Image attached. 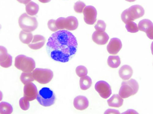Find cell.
Returning <instances> with one entry per match:
<instances>
[{"mask_svg": "<svg viewBox=\"0 0 153 114\" xmlns=\"http://www.w3.org/2000/svg\"><path fill=\"white\" fill-rule=\"evenodd\" d=\"M131 21H133L143 16L145 11L142 6L139 5H134L127 9Z\"/></svg>", "mask_w": 153, "mask_h": 114, "instance_id": "8fae6325", "label": "cell"}, {"mask_svg": "<svg viewBox=\"0 0 153 114\" xmlns=\"http://www.w3.org/2000/svg\"><path fill=\"white\" fill-rule=\"evenodd\" d=\"M137 111L133 109H129L123 113L122 114H138Z\"/></svg>", "mask_w": 153, "mask_h": 114, "instance_id": "e575fe53", "label": "cell"}, {"mask_svg": "<svg viewBox=\"0 0 153 114\" xmlns=\"http://www.w3.org/2000/svg\"><path fill=\"white\" fill-rule=\"evenodd\" d=\"M19 104L21 108L24 110H27L30 107L29 101L26 100L24 96L20 99Z\"/></svg>", "mask_w": 153, "mask_h": 114, "instance_id": "83f0119b", "label": "cell"}, {"mask_svg": "<svg viewBox=\"0 0 153 114\" xmlns=\"http://www.w3.org/2000/svg\"><path fill=\"white\" fill-rule=\"evenodd\" d=\"M125 27L128 32L134 33L139 31L137 24L133 21H130L126 24Z\"/></svg>", "mask_w": 153, "mask_h": 114, "instance_id": "d4e9b609", "label": "cell"}, {"mask_svg": "<svg viewBox=\"0 0 153 114\" xmlns=\"http://www.w3.org/2000/svg\"><path fill=\"white\" fill-rule=\"evenodd\" d=\"M36 99L40 104L47 107L54 103L56 97L54 92L50 88L43 87L38 93Z\"/></svg>", "mask_w": 153, "mask_h": 114, "instance_id": "3957f363", "label": "cell"}, {"mask_svg": "<svg viewBox=\"0 0 153 114\" xmlns=\"http://www.w3.org/2000/svg\"><path fill=\"white\" fill-rule=\"evenodd\" d=\"M19 37L23 43L28 44L32 41L33 36L31 32H27L22 30L19 34Z\"/></svg>", "mask_w": 153, "mask_h": 114, "instance_id": "ffe728a7", "label": "cell"}, {"mask_svg": "<svg viewBox=\"0 0 153 114\" xmlns=\"http://www.w3.org/2000/svg\"><path fill=\"white\" fill-rule=\"evenodd\" d=\"M107 102L109 106L115 107H119L122 106L123 100L119 95L114 94Z\"/></svg>", "mask_w": 153, "mask_h": 114, "instance_id": "e0dca14e", "label": "cell"}, {"mask_svg": "<svg viewBox=\"0 0 153 114\" xmlns=\"http://www.w3.org/2000/svg\"><path fill=\"white\" fill-rule=\"evenodd\" d=\"M73 104L76 109L82 110L88 107L89 105V101L85 96H79L74 99Z\"/></svg>", "mask_w": 153, "mask_h": 114, "instance_id": "5bb4252c", "label": "cell"}, {"mask_svg": "<svg viewBox=\"0 0 153 114\" xmlns=\"http://www.w3.org/2000/svg\"><path fill=\"white\" fill-rule=\"evenodd\" d=\"M45 41V38L43 36L39 35H35L33 36L31 42L28 44V46L32 49H38L43 46Z\"/></svg>", "mask_w": 153, "mask_h": 114, "instance_id": "9a60e30c", "label": "cell"}, {"mask_svg": "<svg viewBox=\"0 0 153 114\" xmlns=\"http://www.w3.org/2000/svg\"><path fill=\"white\" fill-rule=\"evenodd\" d=\"M39 5L35 2L31 1L25 5V10L27 14L31 16L36 14L39 10Z\"/></svg>", "mask_w": 153, "mask_h": 114, "instance_id": "ac0fdd59", "label": "cell"}, {"mask_svg": "<svg viewBox=\"0 0 153 114\" xmlns=\"http://www.w3.org/2000/svg\"><path fill=\"white\" fill-rule=\"evenodd\" d=\"M85 4L83 2L78 1L76 2L74 5V9L77 13H81L83 12L84 8L85 7Z\"/></svg>", "mask_w": 153, "mask_h": 114, "instance_id": "4316f807", "label": "cell"}, {"mask_svg": "<svg viewBox=\"0 0 153 114\" xmlns=\"http://www.w3.org/2000/svg\"><path fill=\"white\" fill-rule=\"evenodd\" d=\"M133 74V70L131 67L127 65H123L120 69L119 74L120 77L124 80L130 79Z\"/></svg>", "mask_w": 153, "mask_h": 114, "instance_id": "2e32d148", "label": "cell"}, {"mask_svg": "<svg viewBox=\"0 0 153 114\" xmlns=\"http://www.w3.org/2000/svg\"><path fill=\"white\" fill-rule=\"evenodd\" d=\"M139 88L138 84L135 79L126 80L121 83L119 95L123 99L126 98L136 94Z\"/></svg>", "mask_w": 153, "mask_h": 114, "instance_id": "7a4b0ae2", "label": "cell"}, {"mask_svg": "<svg viewBox=\"0 0 153 114\" xmlns=\"http://www.w3.org/2000/svg\"><path fill=\"white\" fill-rule=\"evenodd\" d=\"M12 57L9 54L7 58L4 61L0 62V65L4 68H8L10 67L12 64Z\"/></svg>", "mask_w": 153, "mask_h": 114, "instance_id": "4dcf8cb0", "label": "cell"}, {"mask_svg": "<svg viewBox=\"0 0 153 114\" xmlns=\"http://www.w3.org/2000/svg\"><path fill=\"white\" fill-rule=\"evenodd\" d=\"M83 13L84 21L87 24L93 25L95 23L97 13L96 9L94 6H86L83 10Z\"/></svg>", "mask_w": 153, "mask_h": 114, "instance_id": "9c48e42d", "label": "cell"}, {"mask_svg": "<svg viewBox=\"0 0 153 114\" xmlns=\"http://www.w3.org/2000/svg\"><path fill=\"white\" fill-rule=\"evenodd\" d=\"M76 37L66 30L56 31L49 38L46 49L53 60L62 63L68 62L76 53L77 46Z\"/></svg>", "mask_w": 153, "mask_h": 114, "instance_id": "6da1fadb", "label": "cell"}, {"mask_svg": "<svg viewBox=\"0 0 153 114\" xmlns=\"http://www.w3.org/2000/svg\"><path fill=\"white\" fill-rule=\"evenodd\" d=\"M23 90L24 97L26 100L30 101L36 98L37 89L36 85L33 82H31L25 85Z\"/></svg>", "mask_w": 153, "mask_h": 114, "instance_id": "30bf717a", "label": "cell"}, {"mask_svg": "<svg viewBox=\"0 0 153 114\" xmlns=\"http://www.w3.org/2000/svg\"><path fill=\"white\" fill-rule=\"evenodd\" d=\"M125 0L127 1H128V2H132L136 0Z\"/></svg>", "mask_w": 153, "mask_h": 114, "instance_id": "f35d334b", "label": "cell"}, {"mask_svg": "<svg viewBox=\"0 0 153 114\" xmlns=\"http://www.w3.org/2000/svg\"><path fill=\"white\" fill-rule=\"evenodd\" d=\"M92 38L93 41L96 44L103 45L108 42L109 37L107 33L105 32L96 30L93 33Z\"/></svg>", "mask_w": 153, "mask_h": 114, "instance_id": "4fadbf2b", "label": "cell"}, {"mask_svg": "<svg viewBox=\"0 0 153 114\" xmlns=\"http://www.w3.org/2000/svg\"><path fill=\"white\" fill-rule=\"evenodd\" d=\"M92 83L91 78L86 75L81 77L79 79V85L80 88L83 90H85L89 88Z\"/></svg>", "mask_w": 153, "mask_h": 114, "instance_id": "d6986e66", "label": "cell"}, {"mask_svg": "<svg viewBox=\"0 0 153 114\" xmlns=\"http://www.w3.org/2000/svg\"><path fill=\"white\" fill-rule=\"evenodd\" d=\"M151 49L152 51V53L153 55V42H152L151 43Z\"/></svg>", "mask_w": 153, "mask_h": 114, "instance_id": "74e56055", "label": "cell"}, {"mask_svg": "<svg viewBox=\"0 0 153 114\" xmlns=\"http://www.w3.org/2000/svg\"><path fill=\"white\" fill-rule=\"evenodd\" d=\"M9 54L7 53L6 49L3 46H0V62L6 60Z\"/></svg>", "mask_w": 153, "mask_h": 114, "instance_id": "f546056e", "label": "cell"}, {"mask_svg": "<svg viewBox=\"0 0 153 114\" xmlns=\"http://www.w3.org/2000/svg\"><path fill=\"white\" fill-rule=\"evenodd\" d=\"M0 106L1 114H10L13 112L12 107L7 102L3 101L1 102Z\"/></svg>", "mask_w": 153, "mask_h": 114, "instance_id": "cb8c5ba5", "label": "cell"}, {"mask_svg": "<svg viewBox=\"0 0 153 114\" xmlns=\"http://www.w3.org/2000/svg\"><path fill=\"white\" fill-rule=\"evenodd\" d=\"M18 23L22 30L27 32H31L34 31L38 26L36 18L34 17L29 15L25 13L20 16Z\"/></svg>", "mask_w": 153, "mask_h": 114, "instance_id": "5b68a950", "label": "cell"}, {"mask_svg": "<svg viewBox=\"0 0 153 114\" xmlns=\"http://www.w3.org/2000/svg\"><path fill=\"white\" fill-rule=\"evenodd\" d=\"M152 26L153 23L149 19H145L139 21L138 26L139 30L146 33Z\"/></svg>", "mask_w": 153, "mask_h": 114, "instance_id": "44dd1931", "label": "cell"}, {"mask_svg": "<svg viewBox=\"0 0 153 114\" xmlns=\"http://www.w3.org/2000/svg\"><path fill=\"white\" fill-rule=\"evenodd\" d=\"M32 73L34 80L43 84L49 82L53 76L52 71L47 68H37L34 69Z\"/></svg>", "mask_w": 153, "mask_h": 114, "instance_id": "52a82bcc", "label": "cell"}, {"mask_svg": "<svg viewBox=\"0 0 153 114\" xmlns=\"http://www.w3.org/2000/svg\"><path fill=\"white\" fill-rule=\"evenodd\" d=\"M121 63L120 58L118 56L111 55L108 57L107 60L108 65L113 68L118 67Z\"/></svg>", "mask_w": 153, "mask_h": 114, "instance_id": "7402d4cb", "label": "cell"}, {"mask_svg": "<svg viewBox=\"0 0 153 114\" xmlns=\"http://www.w3.org/2000/svg\"><path fill=\"white\" fill-rule=\"evenodd\" d=\"M121 40L117 38H111L107 46L108 52L110 54H116L120 50L122 47Z\"/></svg>", "mask_w": 153, "mask_h": 114, "instance_id": "7c38bea8", "label": "cell"}, {"mask_svg": "<svg viewBox=\"0 0 153 114\" xmlns=\"http://www.w3.org/2000/svg\"><path fill=\"white\" fill-rule=\"evenodd\" d=\"M106 27V24L103 21L98 20L94 28L97 31L104 32L105 30Z\"/></svg>", "mask_w": 153, "mask_h": 114, "instance_id": "f1b7e54d", "label": "cell"}, {"mask_svg": "<svg viewBox=\"0 0 153 114\" xmlns=\"http://www.w3.org/2000/svg\"><path fill=\"white\" fill-rule=\"evenodd\" d=\"M104 114H120L119 111L117 110L109 109L106 110L104 112Z\"/></svg>", "mask_w": 153, "mask_h": 114, "instance_id": "836d02e7", "label": "cell"}, {"mask_svg": "<svg viewBox=\"0 0 153 114\" xmlns=\"http://www.w3.org/2000/svg\"><path fill=\"white\" fill-rule=\"evenodd\" d=\"M56 27L59 29H65L70 31L75 30L78 26L77 19L74 16H71L66 18L60 17L56 20Z\"/></svg>", "mask_w": 153, "mask_h": 114, "instance_id": "8992f818", "label": "cell"}, {"mask_svg": "<svg viewBox=\"0 0 153 114\" xmlns=\"http://www.w3.org/2000/svg\"><path fill=\"white\" fill-rule=\"evenodd\" d=\"M19 2L24 4H27L30 2L31 0H17Z\"/></svg>", "mask_w": 153, "mask_h": 114, "instance_id": "d590c367", "label": "cell"}, {"mask_svg": "<svg viewBox=\"0 0 153 114\" xmlns=\"http://www.w3.org/2000/svg\"><path fill=\"white\" fill-rule=\"evenodd\" d=\"M76 72L77 75L80 77L86 75L88 74L87 68L83 65L78 66L76 68Z\"/></svg>", "mask_w": 153, "mask_h": 114, "instance_id": "484cf974", "label": "cell"}, {"mask_svg": "<svg viewBox=\"0 0 153 114\" xmlns=\"http://www.w3.org/2000/svg\"><path fill=\"white\" fill-rule=\"evenodd\" d=\"M40 2L42 3H47L50 2L51 0H38Z\"/></svg>", "mask_w": 153, "mask_h": 114, "instance_id": "8d00e7d4", "label": "cell"}, {"mask_svg": "<svg viewBox=\"0 0 153 114\" xmlns=\"http://www.w3.org/2000/svg\"><path fill=\"white\" fill-rule=\"evenodd\" d=\"M95 88L100 96L104 99L109 97L112 93L110 85L104 81L97 82L95 85Z\"/></svg>", "mask_w": 153, "mask_h": 114, "instance_id": "ba28073f", "label": "cell"}, {"mask_svg": "<svg viewBox=\"0 0 153 114\" xmlns=\"http://www.w3.org/2000/svg\"><path fill=\"white\" fill-rule=\"evenodd\" d=\"M20 79L24 85L33 81L34 79L32 72H24L21 74Z\"/></svg>", "mask_w": 153, "mask_h": 114, "instance_id": "603a6c76", "label": "cell"}, {"mask_svg": "<svg viewBox=\"0 0 153 114\" xmlns=\"http://www.w3.org/2000/svg\"><path fill=\"white\" fill-rule=\"evenodd\" d=\"M148 37L153 40V26L151 27L146 32Z\"/></svg>", "mask_w": 153, "mask_h": 114, "instance_id": "d6a6232c", "label": "cell"}, {"mask_svg": "<svg viewBox=\"0 0 153 114\" xmlns=\"http://www.w3.org/2000/svg\"><path fill=\"white\" fill-rule=\"evenodd\" d=\"M55 21L56 20L51 19L49 20L48 22V28L52 32L56 31L59 30L56 26Z\"/></svg>", "mask_w": 153, "mask_h": 114, "instance_id": "1f68e13d", "label": "cell"}, {"mask_svg": "<svg viewBox=\"0 0 153 114\" xmlns=\"http://www.w3.org/2000/svg\"><path fill=\"white\" fill-rule=\"evenodd\" d=\"M15 66L17 69L23 72H32L35 68L34 60L24 55H19L16 57Z\"/></svg>", "mask_w": 153, "mask_h": 114, "instance_id": "277c9868", "label": "cell"}]
</instances>
